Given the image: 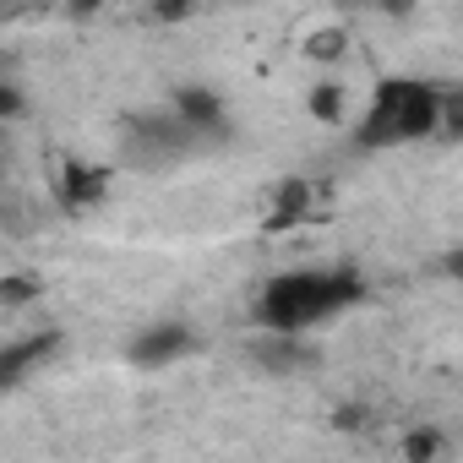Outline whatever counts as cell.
Returning <instances> with one entry per match:
<instances>
[{
  "instance_id": "cell-22",
  "label": "cell",
  "mask_w": 463,
  "mask_h": 463,
  "mask_svg": "<svg viewBox=\"0 0 463 463\" xmlns=\"http://www.w3.org/2000/svg\"><path fill=\"white\" fill-rule=\"evenodd\" d=\"M223 6H251V0H223Z\"/></svg>"
},
{
  "instance_id": "cell-5",
  "label": "cell",
  "mask_w": 463,
  "mask_h": 463,
  "mask_svg": "<svg viewBox=\"0 0 463 463\" xmlns=\"http://www.w3.org/2000/svg\"><path fill=\"white\" fill-rule=\"evenodd\" d=\"M196 349V333L185 327V322H153V327H142L131 344H126V354H131V365H142V371H158V365H175V360H185Z\"/></svg>"
},
{
  "instance_id": "cell-12",
  "label": "cell",
  "mask_w": 463,
  "mask_h": 463,
  "mask_svg": "<svg viewBox=\"0 0 463 463\" xmlns=\"http://www.w3.org/2000/svg\"><path fill=\"white\" fill-rule=\"evenodd\" d=\"M398 452L414 458V463H425V458H441V452H447V436H441V430H409V436L398 441Z\"/></svg>"
},
{
  "instance_id": "cell-3",
  "label": "cell",
  "mask_w": 463,
  "mask_h": 463,
  "mask_svg": "<svg viewBox=\"0 0 463 463\" xmlns=\"http://www.w3.org/2000/svg\"><path fill=\"white\" fill-rule=\"evenodd\" d=\"M202 137L175 115V109H137L120 120V158L131 169H169L180 164Z\"/></svg>"
},
{
  "instance_id": "cell-7",
  "label": "cell",
  "mask_w": 463,
  "mask_h": 463,
  "mask_svg": "<svg viewBox=\"0 0 463 463\" xmlns=\"http://www.w3.org/2000/svg\"><path fill=\"white\" fill-rule=\"evenodd\" d=\"M169 109L202 137V142H213L218 131H223V120H229V104H223V93H213V88H202V82H185V88H175L169 93Z\"/></svg>"
},
{
  "instance_id": "cell-4",
  "label": "cell",
  "mask_w": 463,
  "mask_h": 463,
  "mask_svg": "<svg viewBox=\"0 0 463 463\" xmlns=\"http://www.w3.org/2000/svg\"><path fill=\"white\" fill-rule=\"evenodd\" d=\"M246 360H251L262 376H300V371H317V365H322V349L306 344L300 333L262 327V333L246 344Z\"/></svg>"
},
{
  "instance_id": "cell-18",
  "label": "cell",
  "mask_w": 463,
  "mask_h": 463,
  "mask_svg": "<svg viewBox=\"0 0 463 463\" xmlns=\"http://www.w3.org/2000/svg\"><path fill=\"white\" fill-rule=\"evenodd\" d=\"M414 6H420V0H376V12H382V17H398V23L414 17Z\"/></svg>"
},
{
  "instance_id": "cell-21",
  "label": "cell",
  "mask_w": 463,
  "mask_h": 463,
  "mask_svg": "<svg viewBox=\"0 0 463 463\" xmlns=\"http://www.w3.org/2000/svg\"><path fill=\"white\" fill-rule=\"evenodd\" d=\"M365 6L376 12V0H338V12H349V17H354V12H365Z\"/></svg>"
},
{
  "instance_id": "cell-19",
  "label": "cell",
  "mask_w": 463,
  "mask_h": 463,
  "mask_svg": "<svg viewBox=\"0 0 463 463\" xmlns=\"http://www.w3.org/2000/svg\"><path fill=\"white\" fill-rule=\"evenodd\" d=\"M441 273H447V279H458V284H463V246H452V251H447V257H441Z\"/></svg>"
},
{
  "instance_id": "cell-9",
  "label": "cell",
  "mask_w": 463,
  "mask_h": 463,
  "mask_svg": "<svg viewBox=\"0 0 463 463\" xmlns=\"http://www.w3.org/2000/svg\"><path fill=\"white\" fill-rule=\"evenodd\" d=\"M61 202H66L71 213L104 207V202H109V169H93V164L71 158V164L61 169Z\"/></svg>"
},
{
  "instance_id": "cell-14",
  "label": "cell",
  "mask_w": 463,
  "mask_h": 463,
  "mask_svg": "<svg viewBox=\"0 0 463 463\" xmlns=\"http://www.w3.org/2000/svg\"><path fill=\"white\" fill-rule=\"evenodd\" d=\"M23 115H28V99L17 88V71H6L0 77V120H23Z\"/></svg>"
},
{
  "instance_id": "cell-10",
  "label": "cell",
  "mask_w": 463,
  "mask_h": 463,
  "mask_svg": "<svg viewBox=\"0 0 463 463\" xmlns=\"http://www.w3.org/2000/svg\"><path fill=\"white\" fill-rule=\"evenodd\" d=\"M300 55H306L311 66H338V61H349V28H317V33H306V39H300Z\"/></svg>"
},
{
  "instance_id": "cell-16",
  "label": "cell",
  "mask_w": 463,
  "mask_h": 463,
  "mask_svg": "<svg viewBox=\"0 0 463 463\" xmlns=\"http://www.w3.org/2000/svg\"><path fill=\"white\" fill-rule=\"evenodd\" d=\"M191 17V0H153V23H164V28H180Z\"/></svg>"
},
{
  "instance_id": "cell-2",
  "label": "cell",
  "mask_w": 463,
  "mask_h": 463,
  "mask_svg": "<svg viewBox=\"0 0 463 463\" xmlns=\"http://www.w3.org/2000/svg\"><path fill=\"white\" fill-rule=\"evenodd\" d=\"M441 99H447L441 88L414 82V77H387V82H376V99H371V109L360 115V126H354V147L387 153V147L436 137V131H441Z\"/></svg>"
},
{
  "instance_id": "cell-15",
  "label": "cell",
  "mask_w": 463,
  "mask_h": 463,
  "mask_svg": "<svg viewBox=\"0 0 463 463\" xmlns=\"http://www.w3.org/2000/svg\"><path fill=\"white\" fill-rule=\"evenodd\" d=\"M441 137L447 142H463V93H447L441 99Z\"/></svg>"
},
{
  "instance_id": "cell-17",
  "label": "cell",
  "mask_w": 463,
  "mask_h": 463,
  "mask_svg": "<svg viewBox=\"0 0 463 463\" xmlns=\"http://www.w3.org/2000/svg\"><path fill=\"white\" fill-rule=\"evenodd\" d=\"M333 425H338V430H360V425H365V409H360V403H344V409L333 414Z\"/></svg>"
},
{
  "instance_id": "cell-6",
  "label": "cell",
  "mask_w": 463,
  "mask_h": 463,
  "mask_svg": "<svg viewBox=\"0 0 463 463\" xmlns=\"http://www.w3.org/2000/svg\"><path fill=\"white\" fill-rule=\"evenodd\" d=\"M61 354V327H44V333H33V338H12L6 349H0V392H17L44 360H55Z\"/></svg>"
},
{
  "instance_id": "cell-8",
  "label": "cell",
  "mask_w": 463,
  "mask_h": 463,
  "mask_svg": "<svg viewBox=\"0 0 463 463\" xmlns=\"http://www.w3.org/2000/svg\"><path fill=\"white\" fill-rule=\"evenodd\" d=\"M311 207H317V185L311 180H279L273 185V202H268V229H273V235H284V229H295V223H306L311 218Z\"/></svg>"
},
{
  "instance_id": "cell-20",
  "label": "cell",
  "mask_w": 463,
  "mask_h": 463,
  "mask_svg": "<svg viewBox=\"0 0 463 463\" xmlns=\"http://www.w3.org/2000/svg\"><path fill=\"white\" fill-rule=\"evenodd\" d=\"M99 6H104V0H66V12H71V17H77V23H82V17H93V12H99Z\"/></svg>"
},
{
  "instance_id": "cell-13",
  "label": "cell",
  "mask_w": 463,
  "mask_h": 463,
  "mask_svg": "<svg viewBox=\"0 0 463 463\" xmlns=\"http://www.w3.org/2000/svg\"><path fill=\"white\" fill-rule=\"evenodd\" d=\"M33 295H39V279H28V273H6V279H0V306H6V311L28 306Z\"/></svg>"
},
{
  "instance_id": "cell-11",
  "label": "cell",
  "mask_w": 463,
  "mask_h": 463,
  "mask_svg": "<svg viewBox=\"0 0 463 463\" xmlns=\"http://www.w3.org/2000/svg\"><path fill=\"white\" fill-rule=\"evenodd\" d=\"M344 109H349V99H344V88H338V82H317V88H311V99H306V115H311V120H322V126H338V120H344Z\"/></svg>"
},
{
  "instance_id": "cell-1",
  "label": "cell",
  "mask_w": 463,
  "mask_h": 463,
  "mask_svg": "<svg viewBox=\"0 0 463 463\" xmlns=\"http://www.w3.org/2000/svg\"><path fill=\"white\" fill-rule=\"evenodd\" d=\"M360 295H365V284H360L349 268H295V273H279V279L262 284L251 317H257V327L311 333V327H322L327 317L349 311Z\"/></svg>"
}]
</instances>
